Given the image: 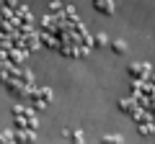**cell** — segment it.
<instances>
[{
	"label": "cell",
	"instance_id": "cell-1",
	"mask_svg": "<svg viewBox=\"0 0 155 144\" xmlns=\"http://www.w3.org/2000/svg\"><path fill=\"white\" fill-rule=\"evenodd\" d=\"M93 5L98 8V11H104L106 16H111V13H114V3H111V0H93Z\"/></svg>",
	"mask_w": 155,
	"mask_h": 144
},
{
	"label": "cell",
	"instance_id": "cell-2",
	"mask_svg": "<svg viewBox=\"0 0 155 144\" xmlns=\"http://www.w3.org/2000/svg\"><path fill=\"white\" fill-rule=\"evenodd\" d=\"M104 144H122L119 136H104Z\"/></svg>",
	"mask_w": 155,
	"mask_h": 144
},
{
	"label": "cell",
	"instance_id": "cell-3",
	"mask_svg": "<svg viewBox=\"0 0 155 144\" xmlns=\"http://www.w3.org/2000/svg\"><path fill=\"white\" fill-rule=\"evenodd\" d=\"M114 49L116 52H124V41H114Z\"/></svg>",
	"mask_w": 155,
	"mask_h": 144
}]
</instances>
